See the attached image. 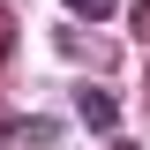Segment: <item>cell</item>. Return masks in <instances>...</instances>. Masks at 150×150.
Segmentation results:
<instances>
[{
  "label": "cell",
  "mask_w": 150,
  "mask_h": 150,
  "mask_svg": "<svg viewBox=\"0 0 150 150\" xmlns=\"http://www.w3.org/2000/svg\"><path fill=\"white\" fill-rule=\"evenodd\" d=\"M135 30H143V38H150V0H135Z\"/></svg>",
  "instance_id": "obj_6"
},
{
  "label": "cell",
  "mask_w": 150,
  "mask_h": 150,
  "mask_svg": "<svg viewBox=\"0 0 150 150\" xmlns=\"http://www.w3.org/2000/svg\"><path fill=\"white\" fill-rule=\"evenodd\" d=\"M23 143H38V150L60 143V120H23Z\"/></svg>",
  "instance_id": "obj_4"
},
{
  "label": "cell",
  "mask_w": 150,
  "mask_h": 150,
  "mask_svg": "<svg viewBox=\"0 0 150 150\" xmlns=\"http://www.w3.org/2000/svg\"><path fill=\"white\" fill-rule=\"evenodd\" d=\"M112 150H135V143H112Z\"/></svg>",
  "instance_id": "obj_8"
},
{
  "label": "cell",
  "mask_w": 150,
  "mask_h": 150,
  "mask_svg": "<svg viewBox=\"0 0 150 150\" xmlns=\"http://www.w3.org/2000/svg\"><path fill=\"white\" fill-rule=\"evenodd\" d=\"M0 143H8V112H0Z\"/></svg>",
  "instance_id": "obj_7"
},
{
  "label": "cell",
  "mask_w": 150,
  "mask_h": 150,
  "mask_svg": "<svg viewBox=\"0 0 150 150\" xmlns=\"http://www.w3.org/2000/svg\"><path fill=\"white\" fill-rule=\"evenodd\" d=\"M75 112H83V128H112V120H120V105H112V90H98V83H90L83 98H75Z\"/></svg>",
  "instance_id": "obj_1"
},
{
  "label": "cell",
  "mask_w": 150,
  "mask_h": 150,
  "mask_svg": "<svg viewBox=\"0 0 150 150\" xmlns=\"http://www.w3.org/2000/svg\"><path fill=\"white\" fill-rule=\"evenodd\" d=\"M60 53L68 60H105V45H98V38H75V23H68V30H60Z\"/></svg>",
  "instance_id": "obj_2"
},
{
  "label": "cell",
  "mask_w": 150,
  "mask_h": 150,
  "mask_svg": "<svg viewBox=\"0 0 150 150\" xmlns=\"http://www.w3.org/2000/svg\"><path fill=\"white\" fill-rule=\"evenodd\" d=\"M143 83H150V68H143Z\"/></svg>",
  "instance_id": "obj_9"
},
{
  "label": "cell",
  "mask_w": 150,
  "mask_h": 150,
  "mask_svg": "<svg viewBox=\"0 0 150 150\" xmlns=\"http://www.w3.org/2000/svg\"><path fill=\"white\" fill-rule=\"evenodd\" d=\"M15 38H23V30H15V8H0V68L15 60Z\"/></svg>",
  "instance_id": "obj_3"
},
{
  "label": "cell",
  "mask_w": 150,
  "mask_h": 150,
  "mask_svg": "<svg viewBox=\"0 0 150 150\" xmlns=\"http://www.w3.org/2000/svg\"><path fill=\"white\" fill-rule=\"evenodd\" d=\"M68 8H75V15H83V23H98V15H112L120 0H68Z\"/></svg>",
  "instance_id": "obj_5"
}]
</instances>
